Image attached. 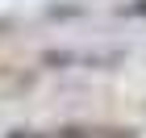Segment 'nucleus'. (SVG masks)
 I'll list each match as a JSON object with an SVG mask.
<instances>
[{
	"mask_svg": "<svg viewBox=\"0 0 146 138\" xmlns=\"http://www.w3.org/2000/svg\"><path fill=\"white\" fill-rule=\"evenodd\" d=\"M58 138H138V134L121 126H63Z\"/></svg>",
	"mask_w": 146,
	"mask_h": 138,
	"instance_id": "nucleus-1",
	"label": "nucleus"
},
{
	"mask_svg": "<svg viewBox=\"0 0 146 138\" xmlns=\"http://www.w3.org/2000/svg\"><path fill=\"white\" fill-rule=\"evenodd\" d=\"M125 13H129V17H146V0H134V4H129Z\"/></svg>",
	"mask_w": 146,
	"mask_h": 138,
	"instance_id": "nucleus-2",
	"label": "nucleus"
},
{
	"mask_svg": "<svg viewBox=\"0 0 146 138\" xmlns=\"http://www.w3.org/2000/svg\"><path fill=\"white\" fill-rule=\"evenodd\" d=\"M9 138H42V134H34V130H13Z\"/></svg>",
	"mask_w": 146,
	"mask_h": 138,
	"instance_id": "nucleus-3",
	"label": "nucleus"
}]
</instances>
